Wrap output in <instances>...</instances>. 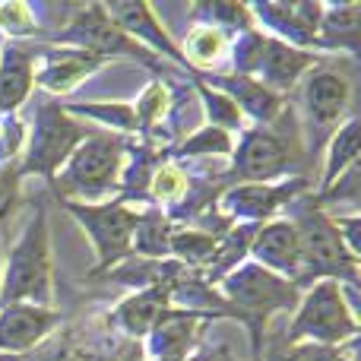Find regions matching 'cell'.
Masks as SVG:
<instances>
[{
	"mask_svg": "<svg viewBox=\"0 0 361 361\" xmlns=\"http://www.w3.org/2000/svg\"><path fill=\"white\" fill-rule=\"evenodd\" d=\"M216 288L225 298V305L231 307V320H238V324L250 333L254 361H260V355H263V333H267V324L273 317H279V314H292L301 301V292H305L301 286L269 273V269H263L260 263H254V260H244L241 267L225 276Z\"/></svg>",
	"mask_w": 361,
	"mask_h": 361,
	"instance_id": "obj_1",
	"label": "cell"
},
{
	"mask_svg": "<svg viewBox=\"0 0 361 361\" xmlns=\"http://www.w3.org/2000/svg\"><path fill=\"white\" fill-rule=\"evenodd\" d=\"M54 307V250L44 206L32 212L6 263H0V307Z\"/></svg>",
	"mask_w": 361,
	"mask_h": 361,
	"instance_id": "obj_2",
	"label": "cell"
},
{
	"mask_svg": "<svg viewBox=\"0 0 361 361\" xmlns=\"http://www.w3.org/2000/svg\"><path fill=\"white\" fill-rule=\"evenodd\" d=\"M130 140L108 130H92L63 162L54 178V190L63 203H102L118 193Z\"/></svg>",
	"mask_w": 361,
	"mask_h": 361,
	"instance_id": "obj_3",
	"label": "cell"
},
{
	"mask_svg": "<svg viewBox=\"0 0 361 361\" xmlns=\"http://www.w3.org/2000/svg\"><path fill=\"white\" fill-rule=\"evenodd\" d=\"M288 222L298 231L305 282L330 279L339 286H358V260L343 247L333 216L317 197H298L288 203Z\"/></svg>",
	"mask_w": 361,
	"mask_h": 361,
	"instance_id": "obj_4",
	"label": "cell"
},
{
	"mask_svg": "<svg viewBox=\"0 0 361 361\" xmlns=\"http://www.w3.org/2000/svg\"><path fill=\"white\" fill-rule=\"evenodd\" d=\"M352 336H358V317L345 305L343 286L320 279L301 292V301L292 311V324H288L282 345L311 343L324 345V349H336L339 343Z\"/></svg>",
	"mask_w": 361,
	"mask_h": 361,
	"instance_id": "obj_5",
	"label": "cell"
},
{
	"mask_svg": "<svg viewBox=\"0 0 361 361\" xmlns=\"http://www.w3.org/2000/svg\"><path fill=\"white\" fill-rule=\"evenodd\" d=\"M89 133H92V127H82L76 118H70L61 102H51V99L38 102L32 130H29V137H25L19 171H23V175L44 178L48 184H54L57 171L63 169L70 152H73Z\"/></svg>",
	"mask_w": 361,
	"mask_h": 361,
	"instance_id": "obj_6",
	"label": "cell"
},
{
	"mask_svg": "<svg viewBox=\"0 0 361 361\" xmlns=\"http://www.w3.org/2000/svg\"><path fill=\"white\" fill-rule=\"evenodd\" d=\"M63 209L80 222V228L89 235L95 250L92 276L111 273L118 263H124L133 254V231H137L140 209L124 203L121 197L102 200V203H63Z\"/></svg>",
	"mask_w": 361,
	"mask_h": 361,
	"instance_id": "obj_7",
	"label": "cell"
},
{
	"mask_svg": "<svg viewBox=\"0 0 361 361\" xmlns=\"http://www.w3.org/2000/svg\"><path fill=\"white\" fill-rule=\"evenodd\" d=\"M51 44L86 51V54L102 57V61H111V57H130V61H140V63H146V67H159L156 54H149L146 48H140L137 42H130V38L111 23L105 4L76 6L73 16L67 19V25L51 35Z\"/></svg>",
	"mask_w": 361,
	"mask_h": 361,
	"instance_id": "obj_8",
	"label": "cell"
},
{
	"mask_svg": "<svg viewBox=\"0 0 361 361\" xmlns=\"http://www.w3.org/2000/svg\"><path fill=\"white\" fill-rule=\"evenodd\" d=\"M298 146L288 143L286 133L273 127H244L231 149L228 178H238V184H269V180L288 178Z\"/></svg>",
	"mask_w": 361,
	"mask_h": 361,
	"instance_id": "obj_9",
	"label": "cell"
},
{
	"mask_svg": "<svg viewBox=\"0 0 361 361\" xmlns=\"http://www.w3.org/2000/svg\"><path fill=\"white\" fill-rule=\"evenodd\" d=\"M311 190V180L292 175L269 184H228L219 193V209L228 225H267Z\"/></svg>",
	"mask_w": 361,
	"mask_h": 361,
	"instance_id": "obj_10",
	"label": "cell"
},
{
	"mask_svg": "<svg viewBox=\"0 0 361 361\" xmlns=\"http://www.w3.org/2000/svg\"><path fill=\"white\" fill-rule=\"evenodd\" d=\"M298 108L305 114L307 127L317 130H336L343 118L352 111V80L343 70L330 67L326 57L305 73L298 82Z\"/></svg>",
	"mask_w": 361,
	"mask_h": 361,
	"instance_id": "obj_11",
	"label": "cell"
},
{
	"mask_svg": "<svg viewBox=\"0 0 361 361\" xmlns=\"http://www.w3.org/2000/svg\"><path fill=\"white\" fill-rule=\"evenodd\" d=\"M247 10L257 29H263V35L301 51L317 48L324 4H269V0H263V4H250Z\"/></svg>",
	"mask_w": 361,
	"mask_h": 361,
	"instance_id": "obj_12",
	"label": "cell"
},
{
	"mask_svg": "<svg viewBox=\"0 0 361 361\" xmlns=\"http://www.w3.org/2000/svg\"><path fill=\"white\" fill-rule=\"evenodd\" d=\"M57 307H35V305H10L0 307V355L25 358L44 345L61 326Z\"/></svg>",
	"mask_w": 361,
	"mask_h": 361,
	"instance_id": "obj_13",
	"label": "cell"
},
{
	"mask_svg": "<svg viewBox=\"0 0 361 361\" xmlns=\"http://www.w3.org/2000/svg\"><path fill=\"white\" fill-rule=\"evenodd\" d=\"M320 61H324V54H317V51H301V48H292V44L276 42V38L267 35L263 38L260 57H257L254 70H250V80H257L263 89L286 99L292 89H298L305 73H311Z\"/></svg>",
	"mask_w": 361,
	"mask_h": 361,
	"instance_id": "obj_14",
	"label": "cell"
},
{
	"mask_svg": "<svg viewBox=\"0 0 361 361\" xmlns=\"http://www.w3.org/2000/svg\"><path fill=\"white\" fill-rule=\"evenodd\" d=\"M209 324L212 317H206V314L169 307L162 320L152 326V333L143 339V355L156 361H184L203 343V333Z\"/></svg>",
	"mask_w": 361,
	"mask_h": 361,
	"instance_id": "obj_15",
	"label": "cell"
},
{
	"mask_svg": "<svg viewBox=\"0 0 361 361\" xmlns=\"http://www.w3.org/2000/svg\"><path fill=\"white\" fill-rule=\"evenodd\" d=\"M250 260L305 288V263H301L298 231H295V225L288 219H273V222L257 228L254 244H250Z\"/></svg>",
	"mask_w": 361,
	"mask_h": 361,
	"instance_id": "obj_16",
	"label": "cell"
},
{
	"mask_svg": "<svg viewBox=\"0 0 361 361\" xmlns=\"http://www.w3.org/2000/svg\"><path fill=\"white\" fill-rule=\"evenodd\" d=\"M169 307H171L169 282H159V286H149V288H137V292H130L124 301H118L114 311L105 314V326H111L118 336L130 339V343H143Z\"/></svg>",
	"mask_w": 361,
	"mask_h": 361,
	"instance_id": "obj_17",
	"label": "cell"
},
{
	"mask_svg": "<svg viewBox=\"0 0 361 361\" xmlns=\"http://www.w3.org/2000/svg\"><path fill=\"white\" fill-rule=\"evenodd\" d=\"M105 10H108V16H111V23L118 25L130 42H137L140 48L156 54L159 61L169 57V61H175L178 67H187L184 57H180V48L175 44V38L165 32V25L159 23V16L152 13L149 4H143V0H127V4H108Z\"/></svg>",
	"mask_w": 361,
	"mask_h": 361,
	"instance_id": "obj_18",
	"label": "cell"
},
{
	"mask_svg": "<svg viewBox=\"0 0 361 361\" xmlns=\"http://www.w3.org/2000/svg\"><path fill=\"white\" fill-rule=\"evenodd\" d=\"M193 76L203 80L206 86L219 89L222 95H228L235 102V108L241 111V118H250L257 127H273L282 118V111H286V99L263 89L250 76H241V73H193Z\"/></svg>",
	"mask_w": 361,
	"mask_h": 361,
	"instance_id": "obj_19",
	"label": "cell"
},
{
	"mask_svg": "<svg viewBox=\"0 0 361 361\" xmlns=\"http://www.w3.org/2000/svg\"><path fill=\"white\" fill-rule=\"evenodd\" d=\"M105 63L108 61L76 48H35V86L51 95H67Z\"/></svg>",
	"mask_w": 361,
	"mask_h": 361,
	"instance_id": "obj_20",
	"label": "cell"
},
{
	"mask_svg": "<svg viewBox=\"0 0 361 361\" xmlns=\"http://www.w3.org/2000/svg\"><path fill=\"white\" fill-rule=\"evenodd\" d=\"M35 86V48L6 42L0 48V118H10L29 102Z\"/></svg>",
	"mask_w": 361,
	"mask_h": 361,
	"instance_id": "obj_21",
	"label": "cell"
},
{
	"mask_svg": "<svg viewBox=\"0 0 361 361\" xmlns=\"http://www.w3.org/2000/svg\"><path fill=\"white\" fill-rule=\"evenodd\" d=\"M143 343H130L124 336H82L67 339L51 361H143Z\"/></svg>",
	"mask_w": 361,
	"mask_h": 361,
	"instance_id": "obj_22",
	"label": "cell"
},
{
	"mask_svg": "<svg viewBox=\"0 0 361 361\" xmlns=\"http://www.w3.org/2000/svg\"><path fill=\"white\" fill-rule=\"evenodd\" d=\"M358 29H361V4H324V19L317 29L320 51H345L358 54Z\"/></svg>",
	"mask_w": 361,
	"mask_h": 361,
	"instance_id": "obj_23",
	"label": "cell"
},
{
	"mask_svg": "<svg viewBox=\"0 0 361 361\" xmlns=\"http://www.w3.org/2000/svg\"><path fill=\"white\" fill-rule=\"evenodd\" d=\"M358 165V118H349L333 130L330 143L324 152V171L317 180V197H324L345 171H352Z\"/></svg>",
	"mask_w": 361,
	"mask_h": 361,
	"instance_id": "obj_24",
	"label": "cell"
},
{
	"mask_svg": "<svg viewBox=\"0 0 361 361\" xmlns=\"http://www.w3.org/2000/svg\"><path fill=\"white\" fill-rule=\"evenodd\" d=\"M228 51H231V35H225L216 25L193 23V29H187L180 57H184L187 70H206V73H212V70H219L228 61Z\"/></svg>",
	"mask_w": 361,
	"mask_h": 361,
	"instance_id": "obj_25",
	"label": "cell"
},
{
	"mask_svg": "<svg viewBox=\"0 0 361 361\" xmlns=\"http://www.w3.org/2000/svg\"><path fill=\"white\" fill-rule=\"evenodd\" d=\"M257 228H260V225H228V228L219 235L216 254H212L209 267L203 269V279L209 282L212 288H216L228 273H235V269L250 257V244H254Z\"/></svg>",
	"mask_w": 361,
	"mask_h": 361,
	"instance_id": "obj_26",
	"label": "cell"
},
{
	"mask_svg": "<svg viewBox=\"0 0 361 361\" xmlns=\"http://www.w3.org/2000/svg\"><path fill=\"white\" fill-rule=\"evenodd\" d=\"M171 231H175V222L165 216L162 206L146 203L140 209L137 231H133V257H143V260H171L169 257Z\"/></svg>",
	"mask_w": 361,
	"mask_h": 361,
	"instance_id": "obj_27",
	"label": "cell"
},
{
	"mask_svg": "<svg viewBox=\"0 0 361 361\" xmlns=\"http://www.w3.org/2000/svg\"><path fill=\"white\" fill-rule=\"evenodd\" d=\"M219 235L216 231H203V228H187V225H175L169 241V257L175 263H180L184 269L203 273L209 267L212 254H216Z\"/></svg>",
	"mask_w": 361,
	"mask_h": 361,
	"instance_id": "obj_28",
	"label": "cell"
},
{
	"mask_svg": "<svg viewBox=\"0 0 361 361\" xmlns=\"http://www.w3.org/2000/svg\"><path fill=\"white\" fill-rule=\"evenodd\" d=\"M231 149H235V137H231V133L203 124V127H197L190 137L180 140L175 146V152H169V156L178 159V162H187V159L203 162V159H231Z\"/></svg>",
	"mask_w": 361,
	"mask_h": 361,
	"instance_id": "obj_29",
	"label": "cell"
},
{
	"mask_svg": "<svg viewBox=\"0 0 361 361\" xmlns=\"http://www.w3.org/2000/svg\"><path fill=\"white\" fill-rule=\"evenodd\" d=\"M63 111L67 114H82V118L95 121V124L108 127V133H137V114H133V105H127V102H86V105H80V102H70V105H63Z\"/></svg>",
	"mask_w": 361,
	"mask_h": 361,
	"instance_id": "obj_30",
	"label": "cell"
},
{
	"mask_svg": "<svg viewBox=\"0 0 361 361\" xmlns=\"http://www.w3.org/2000/svg\"><path fill=\"white\" fill-rule=\"evenodd\" d=\"M187 187H190V169H187V162H178V159L165 156L162 165H159L156 175L149 180V203L171 209L175 203L184 200Z\"/></svg>",
	"mask_w": 361,
	"mask_h": 361,
	"instance_id": "obj_31",
	"label": "cell"
},
{
	"mask_svg": "<svg viewBox=\"0 0 361 361\" xmlns=\"http://www.w3.org/2000/svg\"><path fill=\"white\" fill-rule=\"evenodd\" d=\"M190 16H193V23L216 25V29H222L231 38L247 29H257L254 19H250V10L244 4H219V0H212V4H193Z\"/></svg>",
	"mask_w": 361,
	"mask_h": 361,
	"instance_id": "obj_32",
	"label": "cell"
},
{
	"mask_svg": "<svg viewBox=\"0 0 361 361\" xmlns=\"http://www.w3.org/2000/svg\"><path fill=\"white\" fill-rule=\"evenodd\" d=\"M193 89H197L200 102H203L206 124H209V127H219V130L231 133V137L244 130V118H241V111L235 108V102H231L228 95H222L219 89L206 86V82L197 80V76H193Z\"/></svg>",
	"mask_w": 361,
	"mask_h": 361,
	"instance_id": "obj_33",
	"label": "cell"
},
{
	"mask_svg": "<svg viewBox=\"0 0 361 361\" xmlns=\"http://www.w3.org/2000/svg\"><path fill=\"white\" fill-rule=\"evenodd\" d=\"M169 108H171L169 86H165L162 80H152L149 86L143 89V95L137 99V108H133V114H137V133H143V143L152 140V130L162 124Z\"/></svg>",
	"mask_w": 361,
	"mask_h": 361,
	"instance_id": "obj_34",
	"label": "cell"
},
{
	"mask_svg": "<svg viewBox=\"0 0 361 361\" xmlns=\"http://www.w3.org/2000/svg\"><path fill=\"white\" fill-rule=\"evenodd\" d=\"M38 32H42V19L29 4H19V0L0 4V35H6L10 42H23Z\"/></svg>",
	"mask_w": 361,
	"mask_h": 361,
	"instance_id": "obj_35",
	"label": "cell"
},
{
	"mask_svg": "<svg viewBox=\"0 0 361 361\" xmlns=\"http://www.w3.org/2000/svg\"><path fill=\"white\" fill-rule=\"evenodd\" d=\"M23 200V171L19 165H0V228L16 216Z\"/></svg>",
	"mask_w": 361,
	"mask_h": 361,
	"instance_id": "obj_36",
	"label": "cell"
},
{
	"mask_svg": "<svg viewBox=\"0 0 361 361\" xmlns=\"http://www.w3.org/2000/svg\"><path fill=\"white\" fill-rule=\"evenodd\" d=\"M25 124L10 114V118H0V165H19V156L25 149Z\"/></svg>",
	"mask_w": 361,
	"mask_h": 361,
	"instance_id": "obj_37",
	"label": "cell"
},
{
	"mask_svg": "<svg viewBox=\"0 0 361 361\" xmlns=\"http://www.w3.org/2000/svg\"><path fill=\"white\" fill-rule=\"evenodd\" d=\"M263 355H267V361H333V349L298 343V345H279V349L263 352ZM263 355H260V361H263Z\"/></svg>",
	"mask_w": 361,
	"mask_h": 361,
	"instance_id": "obj_38",
	"label": "cell"
},
{
	"mask_svg": "<svg viewBox=\"0 0 361 361\" xmlns=\"http://www.w3.org/2000/svg\"><path fill=\"white\" fill-rule=\"evenodd\" d=\"M333 225H336V235H339V241H343V247L358 260V250H361V244H358V235H361L358 212H352V216H333Z\"/></svg>",
	"mask_w": 361,
	"mask_h": 361,
	"instance_id": "obj_39",
	"label": "cell"
},
{
	"mask_svg": "<svg viewBox=\"0 0 361 361\" xmlns=\"http://www.w3.org/2000/svg\"><path fill=\"white\" fill-rule=\"evenodd\" d=\"M184 361H235V355H231V349L225 343H212V345L200 343Z\"/></svg>",
	"mask_w": 361,
	"mask_h": 361,
	"instance_id": "obj_40",
	"label": "cell"
},
{
	"mask_svg": "<svg viewBox=\"0 0 361 361\" xmlns=\"http://www.w3.org/2000/svg\"><path fill=\"white\" fill-rule=\"evenodd\" d=\"M0 361H23V358H13V355H0Z\"/></svg>",
	"mask_w": 361,
	"mask_h": 361,
	"instance_id": "obj_41",
	"label": "cell"
},
{
	"mask_svg": "<svg viewBox=\"0 0 361 361\" xmlns=\"http://www.w3.org/2000/svg\"><path fill=\"white\" fill-rule=\"evenodd\" d=\"M143 361H156V358H143Z\"/></svg>",
	"mask_w": 361,
	"mask_h": 361,
	"instance_id": "obj_42",
	"label": "cell"
}]
</instances>
